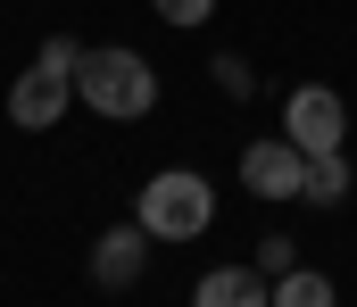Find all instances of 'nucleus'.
I'll return each mask as SVG.
<instances>
[{
  "label": "nucleus",
  "instance_id": "1",
  "mask_svg": "<svg viewBox=\"0 0 357 307\" xmlns=\"http://www.w3.org/2000/svg\"><path fill=\"white\" fill-rule=\"evenodd\" d=\"M75 100L91 116H108V125H142L158 108V67L142 50H125V42H100V50H84V67H75Z\"/></svg>",
  "mask_w": 357,
  "mask_h": 307
},
{
  "label": "nucleus",
  "instance_id": "2",
  "mask_svg": "<svg viewBox=\"0 0 357 307\" xmlns=\"http://www.w3.org/2000/svg\"><path fill=\"white\" fill-rule=\"evenodd\" d=\"M133 224H142L150 241H199V233L216 224V183L191 175V166H158V175L142 183V200H133Z\"/></svg>",
  "mask_w": 357,
  "mask_h": 307
},
{
  "label": "nucleus",
  "instance_id": "3",
  "mask_svg": "<svg viewBox=\"0 0 357 307\" xmlns=\"http://www.w3.org/2000/svg\"><path fill=\"white\" fill-rule=\"evenodd\" d=\"M282 133H291L307 158H324V150L349 141V100H341L333 84H291V92H282Z\"/></svg>",
  "mask_w": 357,
  "mask_h": 307
},
{
  "label": "nucleus",
  "instance_id": "4",
  "mask_svg": "<svg viewBox=\"0 0 357 307\" xmlns=\"http://www.w3.org/2000/svg\"><path fill=\"white\" fill-rule=\"evenodd\" d=\"M299 183H307V150H299L291 133L241 150V191H250V200H299Z\"/></svg>",
  "mask_w": 357,
  "mask_h": 307
},
{
  "label": "nucleus",
  "instance_id": "5",
  "mask_svg": "<svg viewBox=\"0 0 357 307\" xmlns=\"http://www.w3.org/2000/svg\"><path fill=\"white\" fill-rule=\"evenodd\" d=\"M67 100H75V75H59V67H25L17 84H8V125L17 133H50L59 116H67Z\"/></svg>",
  "mask_w": 357,
  "mask_h": 307
},
{
  "label": "nucleus",
  "instance_id": "6",
  "mask_svg": "<svg viewBox=\"0 0 357 307\" xmlns=\"http://www.w3.org/2000/svg\"><path fill=\"white\" fill-rule=\"evenodd\" d=\"M150 274V233L142 224H108L100 241H91V283L100 291H133Z\"/></svg>",
  "mask_w": 357,
  "mask_h": 307
},
{
  "label": "nucleus",
  "instance_id": "7",
  "mask_svg": "<svg viewBox=\"0 0 357 307\" xmlns=\"http://www.w3.org/2000/svg\"><path fill=\"white\" fill-rule=\"evenodd\" d=\"M191 307H274V274L266 266H208L191 283Z\"/></svg>",
  "mask_w": 357,
  "mask_h": 307
},
{
  "label": "nucleus",
  "instance_id": "8",
  "mask_svg": "<svg viewBox=\"0 0 357 307\" xmlns=\"http://www.w3.org/2000/svg\"><path fill=\"white\" fill-rule=\"evenodd\" d=\"M299 200H307V207H341V200H349V158H341V150L307 158V183H299Z\"/></svg>",
  "mask_w": 357,
  "mask_h": 307
},
{
  "label": "nucleus",
  "instance_id": "9",
  "mask_svg": "<svg viewBox=\"0 0 357 307\" xmlns=\"http://www.w3.org/2000/svg\"><path fill=\"white\" fill-rule=\"evenodd\" d=\"M274 307H341V291H333V274L291 266V274H274Z\"/></svg>",
  "mask_w": 357,
  "mask_h": 307
},
{
  "label": "nucleus",
  "instance_id": "10",
  "mask_svg": "<svg viewBox=\"0 0 357 307\" xmlns=\"http://www.w3.org/2000/svg\"><path fill=\"white\" fill-rule=\"evenodd\" d=\"M208 75H216V92H225V100H250V92H258V75H250V58H241V50H225Z\"/></svg>",
  "mask_w": 357,
  "mask_h": 307
},
{
  "label": "nucleus",
  "instance_id": "11",
  "mask_svg": "<svg viewBox=\"0 0 357 307\" xmlns=\"http://www.w3.org/2000/svg\"><path fill=\"white\" fill-rule=\"evenodd\" d=\"M150 8H158V25H175V33H191V25L216 17V0H150Z\"/></svg>",
  "mask_w": 357,
  "mask_h": 307
},
{
  "label": "nucleus",
  "instance_id": "12",
  "mask_svg": "<svg viewBox=\"0 0 357 307\" xmlns=\"http://www.w3.org/2000/svg\"><path fill=\"white\" fill-rule=\"evenodd\" d=\"M258 266H266V274H291V266H299V241H291V233H266V241H258Z\"/></svg>",
  "mask_w": 357,
  "mask_h": 307
},
{
  "label": "nucleus",
  "instance_id": "13",
  "mask_svg": "<svg viewBox=\"0 0 357 307\" xmlns=\"http://www.w3.org/2000/svg\"><path fill=\"white\" fill-rule=\"evenodd\" d=\"M33 58H42V67H59V75H75V67H84V42H67V33H50V42H42Z\"/></svg>",
  "mask_w": 357,
  "mask_h": 307
}]
</instances>
